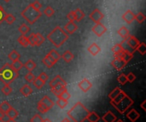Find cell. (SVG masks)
I'll return each instance as SVG.
<instances>
[{
  "instance_id": "1",
  "label": "cell",
  "mask_w": 146,
  "mask_h": 122,
  "mask_svg": "<svg viewBox=\"0 0 146 122\" xmlns=\"http://www.w3.org/2000/svg\"><path fill=\"white\" fill-rule=\"evenodd\" d=\"M90 111L85 107L80 102H77L72 108L68 111V116L74 122H84Z\"/></svg>"
},
{
  "instance_id": "2",
  "label": "cell",
  "mask_w": 146,
  "mask_h": 122,
  "mask_svg": "<svg viewBox=\"0 0 146 122\" xmlns=\"http://www.w3.org/2000/svg\"><path fill=\"white\" fill-rule=\"evenodd\" d=\"M46 38L56 48H60L68 39V34L61 27L57 26L47 35Z\"/></svg>"
},
{
  "instance_id": "3",
  "label": "cell",
  "mask_w": 146,
  "mask_h": 122,
  "mask_svg": "<svg viewBox=\"0 0 146 122\" xmlns=\"http://www.w3.org/2000/svg\"><path fill=\"white\" fill-rule=\"evenodd\" d=\"M19 76V73L15 71L11 67V64L5 63L0 68V80L3 84H11Z\"/></svg>"
},
{
  "instance_id": "4",
  "label": "cell",
  "mask_w": 146,
  "mask_h": 122,
  "mask_svg": "<svg viewBox=\"0 0 146 122\" xmlns=\"http://www.w3.org/2000/svg\"><path fill=\"white\" fill-rule=\"evenodd\" d=\"M21 16L27 21V22L30 25L34 24L42 15V13L40 12V10L34 9L31 3L26 7L21 13Z\"/></svg>"
},
{
  "instance_id": "5",
  "label": "cell",
  "mask_w": 146,
  "mask_h": 122,
  "mask_svg": "<svg viewBox=\"0 0 146 122\" xmlns=\"http://www.w3.org/2000/svg\"><path fill=\"white\" fill-rule=\"evenodd\" d=\"M133 99H131L127 95L121 100V101H120L119 103H111L110 102V103H111V105H113L115 109H116V110L119 112V113H121V114H124L133 104Z\"/></svg>"
},
{
  "instance_id": "6",
  "label": "cell",
  "mask_w": 146,
  "mask_h": 122,
  "mask_svg": "<svg viewBox=\"0 0 146 122\" xmlns=\"http://www.w3.org/2000/svg\"><path fill=\"white\" fill-rule=\"evenodd\" d=\"M126 41V44H127V46L133 51L135 52L136 51V49L137 47L139 46V44H140L139 39L135 37V36H133V35H129L128 38L127 39H125Z\"/></svg>"
},
{
  "instance_id": "7",
  "label": "cell",
  "mask_w": 146,
  "mask_h": 122,
  "mask_svg": "<svg viewBox=\"0 0 146 122\" xmlns=\"http://www.w3.org/2000/svg\"><path fill=\"white\" fill-rule=\"evenodd\" d=\"M89 17H90V19H91L93 22H95V23H99V22H101V21L104 19V14L101 12L100 9H95L90 14Z\"/></svg>"
},
{
  "instance_id": "8",
  "label": "cell",
  "mask_w": 146,
  "mask_h": 122,
  "mask_svg": "<svg viewBox=\"0 0 146 122\" xmlns=\"http://www.w3.org/2000/svg\"><path fill=\"white\" fill-rule=\"evenodd\" d=\"M92 31L98 37H102L107 32V27L104 24H102L101 22H99V23H96V25L93 26V27L92 28Z\"/></svg>"
},
{
  "instance_id": "9",
  "label": "cell",
  "mask_w": 146,
  "mask_h": 122,
  "mask_svg": "<svg viewBox=\"0 0 146 122\" xmlns=\"http://www.w3.org/2000/svg\"><path fill=\"white\" fill-rule=\"evenodd\" d=\"M78 86L83 92H87L88 91H90V89H92V83L89 80L84 79L78 83Z\"/></svg>"
},
{
  "instance_id": "10",
  "label": "cell",
  "mask_w": 146,
  "mask_h": 122,
  "mask_svg": "<svg viewBox=\"0 0 146 122\" xmlns=\"http://www.w3.org/2000/svg\"><path fill=\"white\" fill-rule=\"evenodd\" d=\"M64 29H65V32L68 34V35H71V34H74L76 30L78 29V26L77 24L74 22V21H69L64 27Z\"/></svg>"
},
{
  "instance_id": "11",
  "label": "cell",
  "mask_w": 146,
  "mask_h": 122,
  "mask_svg": "<svg viewBox=\"0 0 146 122\" xmlns=\"http://www.w3.org/2000/svg\"><path fill=\"white\" fill-rule=\"evenodd\" d=\"M122 19L124 21H126V23L132 24L135 21V15L133 14L132 10L128 9L122 15Z\"/></svg>"
},
{
  "instance_id": "12",
  "label": "cell",
  "mask_w": 146,
  "mask_h": 122,
  "mask_svg": "<svg viewBox=\"0 0 146 122\" xmlns=\"http://www.w3.org/2000/svg\"><path fill=\"white\" fill-rule=\"evenodd\" d=\"M111 65L114 67V68H115L116 70L120 71L121 69L124 68V67L127 65L126 62L123 61L122 58H115L112 62H111Z\"/></svg>"
},
{
  "instance_id": "13",
  "label": "cell",
  "mask_w": 146,
  "mask_h": 122,
  "mask_svg": "<svg viewBox=\"0 0 146 122\" xmlns=\"http://www.w3.org/2000/svg\"><path fill=\"white\" fill-rule=\"evenodd\" d=\"M60 84H67V82L62 78L61 75H56L55 76L50 82H49V86L50 88H53L54 86H57V85H60Z\"/></svg>"
},
{
  "instance_id": "14",
  "label": "cell",
  "mask_w": 146,
  "mask_h": 122,
  "mask_svg": "<svg viewBox=\"0 0 146 122\" xmlns=\"http://www.w3.org/2000/svg\"><path fill=\"white\" fill-rule=\"evenodd\" d=\"M67 86V84H60V85H57L56 86H54L53 88H50L51 89V92L56 96V97H58L66 88Z\"/></svg>"
},
{
  "instance_id": "15",
  "label": "cell",
  "mask_w": 146,
  "mask_h": 122,
  "mask_svg": "<svg viewBox=\"0 0 146 122\" xmlns=\"http://www.w3.org/2000/svg\"><path fill=\"white\" fill-rule=\"evenodd\" d=\"M87 50H88V52H89L92 56H96L101 51V48H100V46L98 45L96 43H93V44H92L88 47Z\"/></svg>"
},
{
  "instance_id": "16",
  "label": "cell",
  "mask_w": 146,
  "mask_h": 122,
  "mask_svg": "<svg viewBox=\"0 0 146 122\" xmlns=\"http://www.w3.org/2000/svg\"><path fill=\"white\" fill-rule=\"evenodd\" d=\"M127 117L132 122H135L138 121V119L140 117V115H139V112H137V110L136 109H131L128 113H127Z\"/></svg>"
},
{
  "instance_id": "17",
  "label": "cell",
  "mask_w": 146,
  "mask_h": 122,
  "mask_svg": "<svg viewBox=\"0 0 146 122\" xmlns=\"http://www.w3.org/2000/svg\"><path fill=\"white\" fill-rule=\"evenodd\" d=\"M39 102H41L44 105H45L49 109H51L55 105V103L48 96H44Z\"/></svg>"
},
{
  "instance_id": "18",
  "label": "cell",
  "mask_w": 146,
  "mask_h": 122,
  "mask_svg": "<svg viewBox=\"0 0 146 122\" xmlns=\"http://www.w3.org/2000/svg\"><path fill=\"white\" fill-rule=\"evenodd\" d=\"M33 38H34V43H35V46H40L42 44H44L45 38H44V36L39 33H33Z\"/></svg>"
},
{
  "instance_id": "19",
  "label": "cell",
  "mask_w": 146,
  "mask_h": 122,
  "mask_svg": "<svg viewBox=\"0 0 146 122\" xmlns=\"http://www.w3.org/2000/svg\"><path fill=\"white\" fill-rule=\"evenodd\" d=\"M20 92L23 97H28L29 95H31L33 93V89L29 85H24L20 89Z\"/></svg>"
},
{
  "instance_id": "20",
  "label": "cell",
  "mask_w": 146,
  "mask_h": 122,
  "mask_svg": "<svg viewBox=\"0 0 146 122\" xmlns=\"http://www.w3.org/2000/svg\"><path fill=\"white\" fill-rule=\"evenodd\" d=\"M103 121L104 122H115L116 121V116L115 115V114L111 111H108L103 117H102Z\"/></svg>"
},
{
  "instance_id": "21",
  "label": "cell",
  "mask_w": 146,
  "mask_h": 122,
  "mask_svg": "<svg viewBox=\"0 0 146 122\" xmlns=\"http://www.w3.org/2000/svg\"><path fill=\"white\" fill-rule=\"evenodd\" d=\"M42 62H43V64H44L47 68H52L56 62L47 54L44 58H43V60H42Z\"/></svg>"
},
{
  "instance_id": "22",
  "label": "cell",
  "mask_w": 146,
  "mask_h": 122,
  "mask_svg": "<svg viewBox=\"0 0 146 122\" xmlns=\"http://www.w3.org/2000/svg\"><path fill=\"white\" fill-rule=\"evenodd\" d=\"M61 58H62V60H63L65 62L68 63V62H70L74 58V55L70 50H66V51L61 56Z\"/></svg>"
},
{
  "instance_id": "23",
  "label": "cell",
  "mask_w": 146,
  "mask_h": 122,
  "mask_svg": "<svg viewBox=\"0 0 146 122\" xmlns=\"http://www.w3.org/2000/svg\"><path fill=\"white\" fill-rule=\"evenodd\" d=\"M117 33L123 38V39H127L128 38V36L130 35L129 30L126 27H121L118 31Z\"/></svg>"
},
{
  "instance_id": "24",
  "label": "cell",
  "mask_w": 146,
  "mask_h": 122,
  "mask_svg": "<svg viewBox=\"0 0 146 122\" xmlns=\"http://www.w3.org/2000/svg\"><path fill=\"white\" fill-rule=\"evenodd\" d=\"M23 67L28 71V72H33L34 68H36V63L34 62L33 60H28L26 62L25 64H23Z\"/></svg>"
},
{
  "instance_id": "25",
  "label": "cell",
  "mask_w": 146,
  "mask_h": 122,
  "mask_svg": "<svg viewBox=\"0 0 146 122\" xmlns=\"http://www.w3.org/2000/svg\"><path fill=\"white\" fill-rule=\"evenodd\" d=\"M5 115H6V116L9 119H14V120H15L18 117V115H19V112L12 107Z\"/></svg>"
},
{
  "instance_id": "26",
  "label": "cell",
  "mask_w": 146,
  "mask_h": 122,
  "mask_svg": "<svg viewBox=\"0 0 146 122\" xmlns=\"http://www.w3.org/2000/svg\"><path fill=\"white\" fill-rule=\"evenodd\" d=\"M74 11V16H75V21H81L83 20V18L85 17V13L80 9H76Z\"/></svg>"
},
{
  "instance_id": "27",
  "label": "cell",
  "mask_w": 146,
  "mask_h": 122,
  "mask_svg": "<svg viewBox=\"0 0 146 122\" xmlns=\"http://www.w3.org/2000/svg\"><path fill=\"white\" fill-rule=\"evenodd\" d=\"M11 108H12V106H11L8 102H6V101H3V103H0V111L3 112L4 115H5Z\"/></svg>"
},
{
  "instance_id": "28",
  "label": "cell",
  "mask_w": 146,
  "mask_h": 122,
  "mask_svg": "<svg viewBox=\"0 0 146 122\" xmlns=\"http://www.w3.org/2000/svg\"><path fill=\"white\" fill-rule=\"evenodd\" d=\"M8 57L10 61L14 62V61H16V60H20V57H21V55L20 53L15 50H13L9 55H8Z\"/></svg>"
},
{
  "instance_id": "29",
  "label": "cell",
  "mask_w": 146,
  "mask_h": 122,
  "mask_svg": "<svg viewBox=\"0 0 146 122\" xmlns=\"http://www.w3.org/2000/svg\"><path fill=\"white\" fill-rule=\"evenodd\" d=\"M48 55H49L56 62H57L61 59V55H60L59 52H58L57 50H56L55 49L51 50L48 53Z\"/></svg>"
},
{
  "instance_id": "30",
  "label": "cell",
  "mask_w": 146,
  "mask_h": 122,
  "mask_svg": "<svg viewBox=\"0 0 146 122\" xmlns=\"http://www.w3.org/2000/svg\"><path fill=\"white\" fill-rule=\"evenodd\" d=\"M11 67L13 68V69H14L15 71H16V72L19 73V71L23 68V63H22L20 60H16V61L12 62Z\"/></svg>"
},
{
  "instance_id": "31",
  "label": "cell",
  "mask_w": 146,
  "mask_h": 122,
  "mask_svg": "<svg viewBox=\"0 0 146 122\" xmlns=\"http://www.w3.org/2000/svg\"><path fill=\"white\" fill-rule=\"evenodd\" d=\"M86 120H88L90 122H98L100 120V117L98 116V115L96 112L92 111V112H90L89 113Z\"/></svg>"
},
{
  "instance_id": "32",
  "label": "cell",
  "mask_w": 146,
  "mask_h": 122,
  "mask_svg": "<svg viewBox=\"0 0 146 122\" xmlns=\"http://www.w3.org/2000/svg\"><path fill=\"white\" fill-rule=\"evenodd\" d=\"M18 42H19V44L21 45V46H23V47H27L28 45H29V44H28V39H27V37L26 36V35H21L19 38H18Z\"/></svg>"
},
{
  "instance_id": "33",
  "label": "cell",
  "mask_w": 146,
  "mask_h": 122,
  "mask_svg": "<svg viewBox=\"0 0 146 122\" xmlns=\"http://www.w3.org/2000/svg\"><path fill=\"white\" fill-rule=\"evenodd\" d=\"M133 57V53H130V52H127V51H123V55H122V59H123V61L126 62V64H127L131 60H132V58Z\"/></svg>"
},
{
  "instance_id": "34",
  "label": "cell",
  "mask_w": 146,
  "mask_h": 122,
  "mask_svg": "<svg viewBox=\"0 0 146 122\" xmlns=\"http://www.w3.org/2000/svg\"><path fill=\"white\" fill-rule=\"evenodd\" d=\"M33 86H34V87L35 88H37V89H41L44 86V81H42L38 77H35V79L33 80Z\"/></svg>"
},
{
  "instance_id": "35",
  "label": "cell",
  "mask_w": 146,
  "mask_h": 122,
  "mask_svg": "<svg viewBox=\"0 0 146 122\" xmlns=\"http://www.w3.org/2000/svg\"><path fill=\"white\" fill-rule=\"evenodd\" d=\"M13 89L11 88V86L9 84H4V86L2 87V92L3 94H4L5 96H9L12 93Z\"/></svg>"
},
{
  "instance_id": "36",
  "label": "cell",
  "mask_w": 146,
  "mask_h": 122,
  "mask_svg": "<svg viewBox=\"0 0 146 122\" xmlns=\"http://www.w3.org/2000/svg\"><path fill=\"white\" fill-rule=\"evenodd\" d=\"M56 104L60 108V109H64L67 107V105L68 104V101L67 100H64L62 98H60V97H57V100L56 102Z\"/></svg>"
},
{
  "instance_id": "37",
  "label": "cell",
  "mask_w": 146,
  "mask_h": 122,
  "mask_svg": "<svg viewBox=\"0 0 146 122\" xmlns=\"http://www.w3.org/2000/svg\"><path fill=\"white\" fill-rule=\"evenodd\" d=\"M18 31L22 34V35H26L29 31H30V27L27 25V24H21L19 27H18Z\"/></svg>"
},
{
  "instance_id": "38",
  "label": "cell",
  "mask_w": 146,
  "mask_h": 122,
  "mask_svg": "<svg viewBox=\"0 0 146 122\" xmlns=\"http://www.w3.org/2000/svg\"><path fill=\"white\" fill-rule=\"evenodd\" d=\"M3 21H5L7 24L11 25V24H13V23L15 22V17L12 14H6V15H5V16H4Z\"/></svg>"
},
{
  "instance_id": "39",
  "label": "cell",
  "mask_w": 146,
  "mask_h": 122,
  "mask_svg": "<svg viewBox=\"0 0 146 122\" xmlns=\"http://www.w3.org/2000/svg\"><path fill=\"white\" fill-rule=\"evenodd\" d=\"M121 91V88H119V87H116V88H115L110 94H109V97L110 98V100H114L118 95H119V93Z\"/></svg>"
},
{
  "instance_id": "40",
  "label": "cell",
  "mask_w": 146,
  "mask_h": 122,
  "mask_svg": "<svg viewBox=\"0 0 146 122\" xmlns=\"http://www.w3.org/2000/svg\"><path fill=\"white\" fill-rule=\"evenodd\" d=\"M37 109H38L41 114H45V113H47V112L50 110V109H49L45 105H44L41 102H38V103Z\"/></svg>"
},
{
  "instance_id": "41",
  "label": "cell",
  "mask_w": 146,
  "mask_h": 122,
  "mask_svg": "<svg viewBox=\"0 0 146 122\" xmlns=\"http://www.w3.org/2000/svg\"><path fill=\"white\" fill-rule=\"evenodd\" d=\"M135 21H137L139 24H142L145 21V15L142 12H139L137 15H135Z\"/></svg>"
},
{
  "instance_id": "42",
  "label": "cell",
  "mask_w": 146,
  "mask_h": 122,
  "mask_svg": "<svg viewBox=\"0 0 146 122\" xmlns=\"http://www.w3.org/2000/svg\"><path fill=\"white\" fill-rule=\"evenodd\" d=\"M136 51H138L140 55L144 56L146 53V44L145 43H140L139 46L136 49Z\"/></svg>"
},
{
  "instance_id": "43",
  "label": "cell",
  "mask_w": 146,
  "mask_h": 122,
  "mask_svg": "<svg viewBox=\"0 0 146 122\" xmlns=\"http://www.w3.org/2000/svg\"><path fill=\"white\" fill-rule=\"evenodd\" d=\"M44 14L47 16V17H51L54 14H55V10L53 9V8H51L50 6H47L44 10Z\"/></svg>"
},
{
  "instance_id": "44",
  "label": "cell",
  "mask_w": 146,
  "mask_h": 122,
  "mask_svg": "<svg viewBox=\"0 0 146 122\" xmlns=\"http://www.w3.org/2000/svg\"><path fill=\"white\" fill-rule=\"evenodd\" d=\"M57 97H60V98H62V99H64V100H67V101H68L69 100V98L71 97V94L68 91V90L67 89H65Z\"/></svg>"
},
{
  "instance_id": "45",
  "label": "cell",
  "mask_w": 146,
  "mask_h": 122,
  "mask_svg": "<svg viewBox=\"0 0 146 122\" xmlns=\"http://www.w3.org/2000/svg\"><path fill=\"white\" fill-rule=\"evenodd\" d=\"M127 96V94L123 91H121L120 93H119V95L114 99V100H111V103H119L120 101H121L125 97Z\"/></svg>"
},
{
  "instance_id": "46",
  "label": "cell",
  "mask_w": 146,
  "mask_h": 122,
  "mask_svg": "<svg viewBox=\"0 0 146 122\" xmlns=\"http://www.w3.org/2000/svg\"><path fill=\"white\" fill-rule=\"evenodd\" d=\"M117 80H118V82L121 85V86H123V85H125L127 82V75L125 74H121L119 76H118V78H117Z\"/></svg>"
},
{
  "instance_id": "47",
  "label": "cell",
  "mask_w": 146,
  "mask_h": 122,
  "mask_svg": "<svg viewBox=\"0 0 146 122\" xmlns=\"http://www.w3.org/2000/svg\"><path fill=\"white\" fill-rule=\"evenodd\" d=\"M112 51L114 52V54L115 53H120V52H122L123 51V48H122V45L121 44H116L113 46L112 48Z\"/></svg>"
},
{
  "instance_id": "48",
  "label": "cell",
  "mask_w": 146,
  "mask_h": 122,
  "mask_svg": "<svg viewBox=\"0 0 146 122\" xmlns=\"http://www.w3.org/2000/svg\"><path fill=\"white\" fill-rule=\"evenodd\" d=\"M34 79H35V76H34V74L32 72H28L25 75V80H26V81L27 83H33Z\"/></svg>"
},
{
  "instance_id": "49",
  "label": "cell",
  "mask_w": 146,
  "mask_h": 122,
  "mask_svg": "<svg viewBox=\"0 0 146 122\" xmlns=\"http://www.w3.org/2000/svg\"><path fill=\"white\" fill-rule=\"evenodd\" d=\"M31 122H43V118L41 117L40 115L37 114V115H34L32 118H31Z\"/></svg>"
},
{
  "instance_id": "50",
  "label": "cell",
  "mask_w": 146,
  "mask_h": 122,
  "mask_svg": "<svg viewBox=\"0 0 146 122\" xmlns=\"http://www.w3.org/2000/svg\"><path fill=\"white\" fill-rule=\"evenodd\" d=\"M127 80L128 82L133 83V82H134L135 80H136V75H135L133 73H129V74L127 75Z\"/></svg>"
},
{
  "instance_id": "51",
  "label": "cell",
  "mask_w": 146,
  "mask_h": 122,
  "mask_svg": "<svg viewBox=\"0 0 146 122\" xmlns=\"http://www.w3.org/2000/svg\"><path fill=\"white\" fill-rule=\"evenodd\" d=\"M38 78L42 80V81H44V83L48 80V79H49V76L47 75V74L46 73H44V72H42L39 75H38Z\"/></svg>"
},
{
  "instance_id": "52",
  "label": "cell",
  "mask_w": 146,
  "mask_h": 122,
  "mask_svg": "<svg viewBox=\"0 0 146 122\" xmlns=\"http://www.w3.org/2000/svg\"><path fill=\"white\" fill-rule=\"evenodd\" d=\"M31 5H32L34 9H38V10H40V9H41V7H42L41 3H40L38 0H35L34 2H33V3H31Z\"/></svg>"
},
{
  "instance_id": "53",
  "label": "cell",
  "mask_w": 146,
  "mask_h": 122,
  "mask_svg": "<svg viewBox=\"0 0 146 122\" xmlns=\"http://www.w3.org/2000/svg\"><path fill=\"white\" fill-rule=\"evenodd\" d=\"M27 39H28V44H29V45H31V46H35L33 33H31V34L27 37Z\"/></svg>"
},
{
  "instance_id": "54",
  "label": "cell",
  "mask_w": 146,
  "mask_h": 122,
  "mask_svg": "<svg viewBox=\"0 0 146 122\" xmlns=\"http://www.w3.org/2000/svg\"><path fill=\"white\" fill-rule=\"evenodd\" d=\"M5 15H6V13H5L4 9H3V7L0 5V24L3 21V19H4Z\"/></svg>"
},
{
  "instance_id": "55",
  "label": "cell",
  "mask_w": 146,
  "mask_h": 122,
  "mask_svg": "<svg viewBox=\"0 0 146 122\" xmlns=\"http://www.w3.org/2000/svg\"><path fill=\"white\" fill-rule=\"evenodd\" d=\"M67 18L68 19V21H75V16H74V11H70L68 15H67Z\"/></svg>"
},
{
  "instance_id": "56",
  "label": "cell",
  "mask_w": 146,
  "mask_h": 122,
  "mask_svg": "<svg viewBox=\"0 0 146 122\" xmlns=\"http://www.w3.org/2000/svg\"><path fill=\"white\" fill-rule=\"evenodd\" d=\"M145 103H146V101H145H145L143 102V103L141 104V108H142V109H144L145 111V110H146L145 107Z\"/></svg>"
},
{
  "instance_id": "57",
  "label": "cell",
  "mask_w": 146,
  "mask_h": 122,
  "mask_svg": "<svg viewBox=\"0 0 146 122\" xmlns=\"http://www.w3.org/2000/svg\"><path fill=\"white\" fill-rule=\"evenodd\" d=\"M61 122H71V121H70L68 118H64V119H63V120H62Z\"/></svg>"
},
{
  "instance_id": "58",
  "label": "cell",
  "mask_w": 146,
  "mask_h": 122,
  "mask_svg": "<svg viewBox=\"0 0 146 122\" xmlns=\"http://www.w3.org/2000/svg\"><path fill=\"white\" fill-rule=\"evenodd\" d=\"M6 122H16V121L14 120V119H8V121Z\"/></svg>"
},
{
  "instance_id": "59",
  "label": "cell",
  "mask_w": 146,
  "mask_h": 122,
  "mask_svg": "<svg viewBox=\"0 0 146 122\" xmlns=\"http://www.w3.org/2000/svg\"><path fill=\"white\" fill-rule=\"evenodd\" d=\"M3 116H4V114H3V112H1V111H0V120H2Z\"/></svg>"
},
{
  "instance_id": "60",
  "label": "cell",
  "mask_w": 146,
  "mask_h": 122,
  "mask_svg": "<svg viewBox=\"0 0 146 122\" xmlns=\"http://www.w3.org/2000/svg\"><path fill=\"white\" fill-rule=\"evenodd\" d=\"M43 122H52L50 119H48V118H46V119H44V120H43Z\"/></svg>"
},
{
  "instance_id": "61",
  "label": "cell",
  "mask_w": 146,
  "mask_h": 122,
  "mask_svg": "<svg viewBox=\"0 0 146 122\" xmlns=\"http://www.w3.org/2000/svg\"><path fill=\"white\" fill-rule=\"evenodd\" d=\"M115 122H124L122 120H118V121H115Z\"/></svg>"
},
{
  "instance_id": "62",
  "label": "cell",
  "mask_w": 146,
  "mask_h": 122,
  "mask_svg": "<svg viewBox=\"0 0 146 122\" xmlns=\"http://www.w3.org/2000/svg\"><path fill=\"white\" fill-rule=\"evenodd\" d=\"M5 2H9V1H10V0H4Z\"/></svg>"
},
{
  "instance_id": "63",
  "label": "cell",
  "mask_w": 146,
  "mask_h": 122,
  "mask_svg": "<svg viewBox=\"0 0 146 122\" xmlns=\"http://www.w3.org/2000/svg\"><path fill=\"white\" fill-rule=\"evenodd\" d=\"M0 122H3V121H2V120H0Z\"/></svg>"
}]
</instances>
